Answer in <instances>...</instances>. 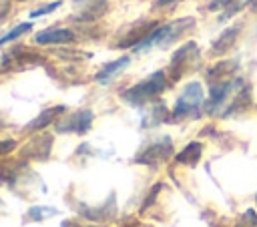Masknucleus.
Listing matches in <instances>:
<instances>
[{"label": "nucleus", "mask_w": 257, "mask_h": 227, "mask_svg": "<svg viewBox=\"0 0 257 227\" xmlns=\"http://www.w3.org/2000/svg\"><path fill=\"white\" fill-rule=\"evenodd\" d=\"M165 88H167V76H165L163 70H157V72L149 74L145 80L137 82L135 86L122 90V98H124L128 104L139 106V104H145V102H149L151 98L159 96Z\"/></svg>", "instance_id": "obj_1"}, {"label": "nucleus", "mask_w": 257, "mask_h": 227, "mask_svg": "<svg viewBox=\"0 0 257 227\" xmlns=\"http://www.w3.org/2000/svg\"><path fill=\"white\" fill-rule=\"evenodd\" d=\"M205 104V94L201 82H189L183 92L179 94L175 108H173V119H187V117H199L201 106Z\"/></svg>", "instance_id": "obj_2"}, {"label": "nucleus", "mask_w": 257, "mask_h": 227, "mask_svg": "<svg viewBox=\"0 0 257 227\" xmlns=\"http://www.w3.org/2000/svg\"><path fill=\"white\" fill-rule=\"evenodd\" d=\"M173 155V141L169 137H163L151 145H147L137 157H135V163H141V165H159L163 161H167L169 157Z\"/></svg>", "instance_id": "obj_3"}, {"label": "nucleus", "mask_w": 257, "mask_h": 227, "mask_svg": "<svg viewBox=\"0 0 257 227\" xmlns=\"http://www.w3.org/2000/svg\"><path fill=\"white\" fill-rule=\"evenodd\" d=\"M235 84H237V80H217V82H213L211 90H209V100L205 102V110L209 115H215L225 104V100L229 98Z\"/></svg>", "instance_id": "obj_4"}, {"label": "nucleus", "mask_w": 257, "mask_h": 227, "mask_svg": "<svg viewBox=\"0 0 257 227\" xmlns=\"http://www.w3.org/2000/svg\"><path fill=\"white\" fill-rule=\"evenodd\" d=\"M92 117H94V115H92V110H88V108L76 110V112L70 115L68 119L56 123V131H58V133H78V135H82V133H86V131L90 129Z\"/></svg>", "instance_id": "obj_5"}, {"label": "nucleus", "mask_w": 257, "mask_h": 227, "mask_svg": "<svg viewBox=\"0 0 257 227\" xmlns=\"http://www.w3.org/2000/svg\"><path fill=\"white\" fill-rule=\"evenodd\" d=\"M197 54H199V50H197V44L195 42H187L185 46H181L173 54V58H171V72H173V78L175 80L185 72V68L189 66V62L193 58H197Z\"/></svg>", "instance_id": "obj_6"}, {"label": "nucleus", "mask_w": 257, "mask_h": 227, "mask_svg": "<svg viewBox=\"0 0 257 227\" xmlns=\"http://www.w3.org/2000/svg\"><path fill=\"white\" fill-rule=\"evenodd\" d=\"M74 40V32L68 28H46L34 36L36 44H66Z\"/></svg>", "instance_id": "obj_7"}, {"label": "nucleus", "mask_w": 257, "mask_h": 227, "mask_svg": "<svg viewBox=\"0 0 257 227\" xmlns=\"http://www.w3.org/2000/svg\"><path fill=\"white\" fill-rule=\"evenodd\" d=\"M241 28H243V24H241V22H235L233 26L225 28V30L219 34V38L211 44V52H213V54H223V52H227V50L235 44V40H237V36H239V32H241Z\"/></svg>", "instance_id": "obj_8"}, {"label": "nucleus", "mask_w": 257, "mask_h": 227, "mask_svg": "<svg viewBox=\"0 0 257 227\" xmlns=\"http://www.w3.org/2000/svg\"><path fill=\"white\" fill-rule=\"evenodd\" d=\"M50 147H52V137L44 135V137H38V139L30 141L28 147H26L22 153H24L26 157H30V159L42 161V159H46V157L50 155Z\"/></svg>", "instance_id": "obj_9"}, {"label": "nucleus", "mask_w": 257, "mask_h": 227, "mask_svg": "<svg viewBox=\"0 0 257 227\" xmlns=\"http://www.w3.org/2000/svg\"><path fill=\"white\" fill-rule=\"evenodd\" d=\"M66 110V106L64 104H58V106H50V108H46V110H42L34 121H30L28 125H26V129L28 131H38V129H44V127H48L50 123H54V119L58 117V115H62Z\"/></svg>", "instance_id": "obj_10"}, {"label": "nucleus", "mask_w": 257, "mask_h": 227, "mask_svg": "<svg viewBox=\"0 0 257 227\" xmlns=\"http://www.w3.org/2000/svg\"><path fill=\"white\" fill-rule=\"evenodd\" d=\"M128 62H131V58L128 56H120V58H116L114 62H110V64H106L102 70H98L96 72V80L98 82H102V84H106L112 76H116L124 66H128Z\"/></svg>", "instance_id": "obj_11"}, {"label": "nucleus", "mask_w": 257, "mask_h": 227, "mask_svg": "<svg viewBox=\"0 0 257 227\" xmlns=\"http://www.w3.org/2000/svg\"><path fill=\"white\" fill-rule=\"evenodd\" d=\"M201 153H203V145L197 143V141H193V143H189L175 159H177V163H181V165H197V161L201 159Z\"/></svg>", "instance_id": "obj_12"}, {"label": "nucleus", "mask_w": 257, "mask_h": 227, "mask_svg": "<svg viewBox=\"0 0 257 227\" xmlns=\"http://www.w3.org/2000/svg\"><path fill=\"white\" fill-rule=\"evenodd\" d=\"M54 215H58V209H54V207H30V211H28V219H32V221H42V219L54 217Z\"/></svg>", "instance_id": "obj_13"}, {"label": "nucleus", "mask_w": 257, "mask_h": 227, "mask_svg": "<svg viewBox=\"0 0 257 227\" xmlns=\"http://www.w3.org/2000/svg\"><path fill=\"white\" fill-rule=\"evenodd\" d=\"M30 28H32V22H22V24L14 26L12 30H8V32L0 38V46H2V44H6V42H10V40H16L18 36H22L24 32H28Z\"/></svg>", "instance_id": "obj_14"}, {"label": "nucleus", "mask_w": 257, "mask_h": 227, "mask_svg": "<svg viewBox=\"0 0 257 227\" xmlns=\"http://www.w3.org/2000/svg\"><path fill=\"white\" fill-rule=\"evenodd\" d=\"M18 175V165L14 163H0V181L4 183H12Z\"/></svg>", "instance_id": "obj_15"}, {"label": "nucleus", "mask_w": 257, "mask_h": 227, "mask_svg": "<svg viewBox=\"0 0 257 227\" xmlns=\"http://www.w3.org/2000/svg\"><path fill=\"white\" fill-rule=\"evenodd\" d=\"M60 4H62L60 0H56V2H50V4H42L40 8H34V10L30 12V18H36V16H44V14H50V12H54V10H56Z\"/></svg>", "instance_id": "obj_16"}, {"label": "nucleus", "mask_w": 257, "mask_h": 227, "mask_svg": "<svg viewBox=\"0 0 257 227\" xmlns=\"http://www.w3.org/2000/svg\"><path fill=\"white\" fill-rule=\"evenodd\" d=\"M14 149H16V141H12V139L0 141V155H6L10 151H14Z\"/></svg>", "instance_id": "obj_17"}, {"label": "nucleus", "mask_w": 257, "mask_h": 227, "mask_svg": "<svg viewBox=\"0 0 257 227\" xmlns=\"http://www.w3.org/2000/svg\"><path fill=\"white\" fill-rule=\"evenodd\" d=\"M161 187H163V185H155V189H153V191L149 193V197H147V201H143V207H141L143 211H145V209H147V207H149V205H151V203L155 201V197H157V193L161 191Z\"/></svg>", "instance_id": "obj_18"}, {"label": "nucleus", "mask_w": 257, "mask_h": 227, "mask_svg": "<svg viewBox=\"0 0 257 227\" xmlns=\"http://www.w3.org/2000/svg\"><path fill=\"white\" fill-rule=\"evenodd\" d=\"M231 2L233 0H211L209 2V10H219L223 6H231Z\"/></svg>", "instance_id": "obj_19"}, {"label": "nucleus", "mask_w": 257, "mask_h": 227, "mask_svg": "<svg viewBox=\"0 0 257 227\" xmlns=\"http://www.w3.org/2000/svg\"><path fill=\"white\" fill-rule=\"evenodd\" d=\"M8 12H10V4L8 2H0V20H4Z\"/></svg>", "instance_id": "obj_20"}, {"label": "nucleus", "mask_w": 257, "mask_h": 227, "mask_svg": "<svg viewBox=\"0 0 257 227\" xmlns=\"http://www.w3.org/2000/svg\"><path fill=\"white\" fill-rule=\"evenodd\" d=\"M171 2H175V0H159L157 4H159V6H167V4H171Z\"/></svg>", "instance_id": "obj_21"}, {"label": "nucleus", "mask_w": 257, "mask_h": 227, "mask_svg": "<svg viewBox=\"0 0 257 227\" xmlns=\"http://www.w3.org/2000/svg\"><path fill=\"white\" fill-rule=\"evenodd\" d=\"M4 2H12V0H4Z\"/></svg>", "instance_id": "obj_22"}, {"label": "nucleus", "mask_w": 257, "mask_h": 227, "mask_svg": "<svg viewBox=\"0 0 257 227\" xmlns=\"http://www.w3.org/2000/svg\"><path fill=\"white\" fill-rule=\"evenodd\" d=\"M0 207H2V201H0Z\"/></svg>", "instance_id": "obj_23"}, {"label": "nucleus", "mask_w": 257, "mask_h": 227, "mask_svg": "<svg viewBox=\"0 0 257 227\" xmlns=\"http://www.w3.org/2000/svg\"><path fill=\"white\" fill-rule=\"evenodd\" d=\"M76 2H80V0H76Z\"/></svg>", "instance_id": "obj_24"}]
</instances>
